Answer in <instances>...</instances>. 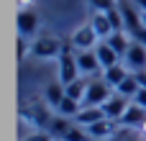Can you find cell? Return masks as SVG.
<instances>
[{
	"label": "cell",
	"mask_w": 146,
	"mask_h": 141,
	"mask_svg": "<svg viewBox=\"0 0 146 141\" xmlns=\"http://www.w3.org/2000/svg\"><path fill=\"white\" fill-rule=\"evenodd\" d=\"M59 82L62 85H69L80 77V64H77V51L74 46H64V51L59 54Z\"/></svg>",
	"instance_id": "6da1fadb"
},
{
	"label": "cell",
	"mask_w": 146,
	"mask_h": 141,
	"mask_svg": "<svg viewBox=\"0 0 146 141\" xmlns=\"http://www.w3.org/2000/svg\"><path fill=\"white\" fill-rule=\"evenodd\" d=\"M118 10L123 15V23H126V33H136L141 26H144V13L139 10V5L133 0H118Z\"/></svg>",
	"instance_id": "7a4b0ae2"
},
{
	"label": "cell",
	"mask_w": 146,
	"mask_h": 141,
	"mask_svg": "<svg viewBox=\"0 0 146 141\" xmlns=\"http://www.w3.org/2000/svg\"><path fill=\"white\" fill-rule=\"evenodd\" d=\"M110 95H113V87L105 80H92V82H87V95H85L82 105H103Z\"/></svg>",
	"instance_id": "3957f363"
},
{
	"label": "cell",
	"mask_w": 146,
	"mask_h": 141,
	"mask_svg": "<svg viewBox=\"0 0 146 141\" xmlns=\"http://www.w3.org/2000/svg\"><path fill=\"white\" fill-rule=\"evenodd\" d=\"M62 51H64V46L56 39H38V41L31 44V54L41 57V59H59Z\"/></svg>",
	"instance_id": "277c9868"
},
{
	"label": "cell",
	"mask_w": 146,
	"mask_h": 141,
	"mask_svg": "<svg viewBox=\"0 0 146 141\" xmlns=\"http://www.w3.org/2000/svg\"><path fill=\"white\" fill-rule=\"evenodd\" d=\"M128 105H131V103H128V98H123V95L113 92V95H110L100 108H103V113H105V118H108V121H121Z\"/></svg>",
	"instance_id": "5b68a950"
},
{
	"label": "cell",
	"mask_w": 146,
	"mask_h": 141,
	"mask_svg": "<svg viewBox=\"0 0 146 141\" xmlns=\"http://www.w3.org/2000/svg\"><path fill=\"white\" fill-rule=\"evenodd\" d=\"M98 41H100V36L95 33L92 23H87V26L77 28V31H74V36H72V46H74L77 51H80V49H95V46H98Z\"/></svg>",
	"instance_id": "8992f818"
},
{
	"label": "cell",
	"mask_w": 146,
	"mask_h": 141,
	"mask_svg": "<svg viewBox=\"0 0 146 141\" xmlns=\"http://www.w3.org/2000/svg\"><path fill=\"white\" fill-rule=\"evenodd\" d=\"M77 64H80V74H95L98 69H103L95 49H80L77 51Z\"/></svg>",
	"instance_id": "52a82bcc"
},
{
	"label": "cell",
	"mask_w": 146,
	"mask_h": 141,
	"mask_svg": "<svg viewBox=\"0 0 146 141\" xmlns=\"http://www.w3.org/2000/svg\"><path fill=\"white\" fill-rule=\"evenodd\" d=\"M126 64L133 69V72H141L146 69V46L139 41H131L128 51H126Z\"/></svg>",
	"instance_id": "ba28073f"
},
{
	"label": "cell",
	"mask_w": 146,
	"mask_h": 141,
	"mask_svg": "<svg viewBox=\"0 0 146 141\" xmlns=\"http://www.w3.org/2000/svg\"><path fill=\"white\" fill-rule=\"evenodd\" d=\"M123 126H131V128H141L146 123V108H141L139 103H133L131 100V105L126 108V113H123Z\"/></svg>",
	"instance_id": "9c48e42d"
},
{
	"label": "cell",
	"mask_w": 146,
	"mask_h": 141,
	"mask_svg": "<svg viewBox=\"0 0 146 141\" xmlns=\"http://www.w3.org/2000/svg\"><path fill=\"white\" fill-rule=\"evenodd\" d=\"M38 28V15L33 10H21L18 13V36H33Z\"/></svg>",
	"instance_id": "30bf717a"
},
{
	"label": "cell",
	"mask_w": 146,
	"mask_h": 141,
	"mask_svg": "<svg viewBox=\"0 0 146 141\" xmlns=\"http://www.w3.org/2000/svg\"><path fill=\"white\" fill-rule=\"evenodd\" d=\"M95 54H98V59H100V67L103 69H108V67H113V64H118V51L103 39V41H98V46H95Z\"/></svg>",
	"instance_id": "8fae6325"
},
{
	"label": "cell",
	"mask_w": 146,
	"mask_h": 141,
	"mask_svg": "<svg viewBox=\"0 0 146 141\" xmlns=\"http://www.w3.org/2000/svg\"><path fill=\"white\" fill-rule=\"evenodd\" d=\"M105 118V113H103V108L100 105H82V110L77 113V126H92V123H98V121H103Z\"/></svg>",
	"instance_id": "7c38bea8"
},
{
	"label": "cell",
	"mask_w": 146,
	"mask_h": 141,
	"mask_svg": "<svg viewBox=\"0 0 146 141\" xmlns=\"http://www.w3.org/2000/svg\"><path fill=\"white\" fill-rule=\"evenodd\" d=\"M113 123H115V121H108V118H103V121H98V123L87 126V134H90V139H95V141L110 139V136H113V131H115V126H113Z\"/></svg>",
	"instance_id": "4fadbf2b"
},
{
	"label": "cell",
	"mask_w": 146,
	"mask_h": 141,
	"mask_svg": "<svg viewBox=\"0 0 146 141\" xmlns=\"http://www.w3.org/2000/svg\"><path fill=\"white\" fill-rule=\"evenodd\" d=\"M105 41H108V44H110V46H113L121 57H126V51H128V46H131V41H133V39H131L126 31H113Z\"/></svg>",
	"instance_id": "5bb4252c"
},
{
	"label": "cell",
	"mask_w": 146,
	"mask_h": 141,
	"mask_svg": "<svg viewBox=\"0 0 146 141\" xmlns=\"http://www.w3.org/2000/svg\"><path fill=\"white\" fill-rule=\"evenodd\" d=\"M126 77H128V72H126V67H123V64H113V67L103 69V80H105L113 90H115V87H118Z\"/></svg>",
	"instance_id": "9a60e30c"
},
{
	"label": "cell",
	"mask_w": 146,
	"mask_h": 141,
	"mask_svg": "<svg viewBox=\"0 0 146 141\" xmlns=\"http://www.w3.org/2000/svg\"><path fill=\"white\" fill-rule=\"evenodd\" d=\"M92 28H95V33L100 36V39H108L110 33H113V26H110V18H108V13H92Z\"/></svg>",
	"instance_id": "2e32d148"
},
{
	"label": "cell",
	"mask_w": 146,
	"mask_h": 141,
	"mask_svg": "<svg viewBox=\"0 0 146 141\" xmlns=\"http://www.w3.org/2000/svg\"><path fill=\"white\" fill-rule=\"evenodd\" d=\"M59 116H64V118H77V113L82 110V103L80 100H74V98H69V95H64V100L54 108Z\"/></svg>",
	"instance_id": "e0dca14e"
},
{
	"label": "cell",
	"mask_w": 146,
	"mask_h": 141,
	"mask_svg": "<svg viewBox=\"0 0 146 141\" xmlns=\"http://www.w3.org/2000/svg\"><path fill=\"white\" fill-rule=\"evenodd\" d=\"M69 128H72V123H69L64 116H56V118H51V121H49V126H46V131H49V134H51V136H54L56 141H59V139H64Z\"/></svg>",
	"instance_id": "ac0fdd59"
},
{
	"label": "cell",
	"mask_w": 146,
	"mask_h": 141,
	"mask_svg": "<svg viewBox=\"0 0 146 141\" xmlns=\"http://www.w3.org/2000/svg\"><path fill=\"white\" fill-rule=\"evenodd\" d=\"M139 90H141V85H139L136 74H128V77H126V80L115 87V92H118V95H123V98H128V100H133Z\"/></svg>",
	"instance_id": "d6986e66"
},
{
	"label": "cell",
	"mask_w": 146,
	"mask_h": 141,
	"mask_svg": "<svg viewBox=\"0 0 146 141\" xmlns=\"http://www.w3.org/2000/svg\"><path fill=\"white\" fill-rule=\"evenodd\" d=\"M64 95H67V90H64V85H62V82H51V85L46 87V100H49V105H51V108H56V105L64 100Z\"/></svg>",
	"instance_id": "ffe728a7"
},
{
	"label": "cell",
	"mask_w": 146,
	"mask_h": 141,
	"mask_svg": "<svg viewBox=\"0 0 146 141\" xmlns=\"http://www.w3.org/2000/svg\"><path fill=\"white\" fill-rule=\"evenodd\" d=\"M64 90H67V95H69V98H74V100H80V103H82V100H85V95H87V82L77 77L74 82L64 85Z\"/></svg>",
	"instance_id": "44dd1931"
},
{
	"label": "cell",
	"mask_w": 146,
	"mask_h": 141,
	"mask_svg": "<svg viewBox=\"0 0 146 141\" xmlns=\"http://www.w3.org/2000/svg\"><path fill=\"white\" fill-rule=\"evenodd\" d=\"M87 3L92 5L95 13H108V10H113L118 5V0H87Z\"/></svg>",
	"instance_id": "7402d4cb"
},
{
	"label": "cell",
	"mask_w": 146,
	"mask_h": 141,
	"mask_svg": "<svg viewBox=\"0 0 146 141\" xmlns=\"http://www.w3.org/2000/svg\"><path fill=\"white\" fill-rule=\"evenodd\" d=\"M87 139H90V134H82V126H72L64 136V141H87Z\"/></svg>",
	"instance_id": "603a6c76"
},
{
	"label": "cell",
	"mask_w": 146,
	"mask_h": 141,
	"mask_svg": "<svg viewBox=\"0 0 146 141\" xmlns=\"http://www.w3.org/2000/svg\"><path fill=\"white\" fill-rule=\"evenodd\" d=\"M54 136L49 134V131H36V134H31V136H26L23 141H51Z\"/></svg>",
	"instance_id": "cb8c5ba5"
},
{
	"label": "cell",
	"mask_w": 146,
	"mask_h": 141,
	"mask_svg": "<svg viewBox=\"0 0 146 141\" xmlns=\"http://www.w3.org/2000/svg\"><path fill=\"white\" fill-rule=\"evenodd\" d=\"M28 41H26V36H18V57H26L28 54Z\"/></svg>",
	"instance_id": "d4e9b609"
},
{
	"label": "cell",
	"mask_w": 146,
	"mask_h": 141,
	"mask_svg": "<svg viewBox=\"0 0 146 141\" xmlns=\"http://www.w3.org/2000/svg\"><path fill=\"white\" fill-rule=\"evenodd\" d=\"M131 39H133V41H139V44H144V46H146V26H141V28H139V31H136V33L131 36Z\"/></svg>",
	"instance_id": "484cf974"
},
{
	"label": "cell",
	"mask_w": 146,
	"mask_h": 141,
	"mask_svg": "<svg viewBox=\"0 0 146 141\" xmlns=\"http://www.w3.org/2000/svg\"><path fill=\"white\" fill-rule=\"evenodd\" d=\"M133 103H139L141 108H146V87H141V90L136 92V98H133Z\"/></svg>",
	"instance_id": "4316f807"
},
{
	"label": "cell",
	"mask_w": 146,
	"mask_h": 141,
	"mask_svg": "<svg viewBox=\"0 0 146 141\" xmlns=\"http://www.w3.org/2000/svg\"><path fill=\"white\" fill-rule=\"evenodd\" d=\"M133 3L139 5V10H141V13H146V0H133Z\"/></svg>",
	"instance_id": "83f0119b"
},
{
	"label": "cell",
	"mask_w": 146,
	"mask_h": 141,
	"mask_svg": "<svg viewBox=\"0 0 146 141\" xmlns=\"http://www.w3.org/2000/svg\"><path fill=\"white\" fill-rule=\"evenodd\" d=\"M141 131H144V139H146V123H144V126H141Z\"/></svg>",
	"instance_id": "f1b7e54d"
},
{
	"label": "cell",
	"mask_w": 146,
	"mask_h": 141,
	"mask_svg": "<svg viewBox=\"0 0 146 141\" xmlns=\"http://www.w3.org/2000/svg\"><path fill=\"white\" fill-rule=\"evenodd\" d=\"M103 141H118V139H113V136H110V139H103Z\"/></svg>",
	"instance_id": "f546056e"
},
{
	"label": "cell",
	"mask_w": 146,
	"mask_h": 141,
	"mask_svg": "<svg viewBox=\"0 0 146 141\" xmlns=\"http://www.w3.org/2000/svg\"><path fill=\"white\" fill-rule=\"evenodd\" d=\"M144 26H146V13H144Z\"/></svg>",
	"instance_id": "4dcf8cb0"
},
{
	"label": "cell",
	"mask_w": 146,
	"mask_h": 141,
	"mask_svg": "<svg viewBox=\"0 0 146 141\" xmlns=\"http://www.w3.org/2000/svg\"><path fill=\"white\" fill-rule=\"evenodd\" d=\"M59 141H64V139H59Z\"/></svg>",
	"instance_id": "1f68e13d"
},
{
	"label": "cell",
	"mask_w": 146,
	"mask_h": 141,
	"mask_svg": "<svg viewBox=\"0 0 146 141\" xmlns=\"http://www.w3.org/2000/svg\"><path fill=\"white\" fill-rule=\"evenodd\" d=\"M144 141H146V139H144Z\"/></svg>",
	"instance_id": "d6a6232c"
}]
</instances>
